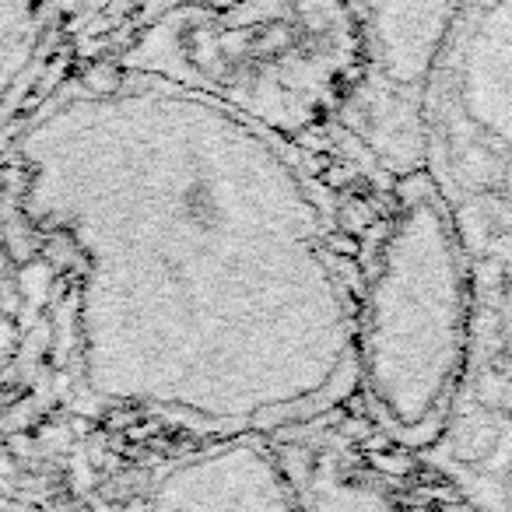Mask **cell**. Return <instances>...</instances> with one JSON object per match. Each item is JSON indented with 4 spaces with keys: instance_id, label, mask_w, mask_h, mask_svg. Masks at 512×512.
Returning <instances> with one entry per match:
<instances>
[{
    "instance_id": "6da1fadb",
    "label": "cell",
    "mask_w": 512,
    "mask_h": 512,
    "mask_svg": "<svg viewBox=\"0 0 512 512\" xmlns=\"http://www.w3.org/2000/svg\"><path fill=\"white\" fill-rule=\"evenodd\" d=\"M162 85V81H158ZM106 109L123 176H85L36 151L32 211L88 256L85 355L134 327L88 379L109 393L151 327L123 404L239 421L323 393L355 341L320 221L295 169L253 123L183 88Z\"/></svg>"
},
{
    "instance_id": "7a4b0ae2",
    "label": "cell",
    "mask_w": 512,
    "mask_h": 512,
    "mask_svg": "<svg viewBox=\"0 0 512 512\" xmlns=\"http://www.w3.org/2000/svg\"><path fill=\"white\" fill-rule=\"evenodd\" d=\"M365 53L369 29L348 0H232L172 11L130 67L249 123L299 130L334 102Z\"/></svg>"
},
{
    "instance_id": "3957f363",
    "label": "cell",
    "mask_w": 512,
    "mask_h": 512,
    "mask_svg": "<svg viewBox=\"0 0 512 512\" xmlns=\"http://www.w3.org/2000/svg\"><path fill=\"white\" fill-rule=\"evenodd\" d=\"M463 246L439 193L414 190L379 242L358 323L362 376L383 418L418 435L442 418L467 358Z\"/></svg>"
},
{
    "instance_id": "277c9868",
    "label": "cell",
    "mask_w": 512,
    "mask_h": 512,
    "mask_svg": "<svg viewBox=\"0 0 512 512\" xmlns=\"http://www.w3.org/2000/svg\"><path fill=\"white\" fill-rule=\"evenodd\" d=\"M449 85L463 130L488 162V186L512 211V0H467Z\"/></svg>"
},
{
    "instance_id": "5b68a950",
    "label": "cell",
    "mask_w": 512,
    "mask_h": 512,
    "mask_svg": "<svg viewBox=\"0 0 512 512\" xmlns=\"http://www.w3.org/2000/svg\"><path fill=\"white\" fill-rule=\"evenodd\" d=\"M151 502L165 509H288L295 495L278 463L242 442L172 467Z\"/></svg>"
},
{
    "instance_id": "8992f818",
    "label": "cell",
    "mask_w": 512,
    "mask_h": 512,
    "mask_svg": "<svg viewBox=\"0 0 512 512\" xmlns=\"http://www.w3.org/2000/svg\"><path fill=\"white\" fill-rule=\"evenodd\" d=\"M18 505H22V502H18L15 495H8V491L0 488V509H18Z\"/></svg>"
}]
</instances>
